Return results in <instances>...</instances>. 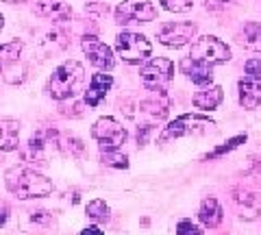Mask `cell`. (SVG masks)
<instances>
[{
	"label": "cell",
	"instance_id": "cell-1",
	"mask_svg": "<svg viewBox=\"0 0 261 235\" xmlns=\"http://www.w3.org/2000/svg\"><path fill=\"white\" fill-rule=\"evenodd\" d=\"M170 105L172 102H170L168 92H150V96H146V98L130 96L124 102H120V111H124V116L137 126L154 128L168 118Z\"/></svg>",
	"mask_w": 261,
	"mask_h": 235
},
{
	"label": "cell",
	"instance_id": "cell-2",
	"mask_svg": "<svg viewBox=\"0 0 261 235\" xmlns=\"http://www.w3.org/2000/svg\"><path fill=\"white\" fill-rule=\"evenodd\" d=\"M5 188L9 190L15 198L31 200V198H46L50 196L55 185L42 172L24 166H13L5 172Z\"/></svg>",
	"mask_w": 261,
	"mask_h": 235
},
{
	"label": "cell",
	"instance_id": "cell-3",
	"mask_svg": "<svg viewBox=\"0 0 261 235\" xmlns=\"http://www.w3.org/2000/svg\"><path fill=\"white\" fill-rule=\"evenodd\" d=\"M83 81H85V70L79 61L70 59V61H63L59 68L53 70L50 79H48V85H46V92L53 100H68V98H74V96L81 92L83 87Z\"/></svg>",
	"mask_w": 261,
	"mask_h": 235
},
{
	"label": "cell",
	"instance_id": "cell-4",
	"mask_svg": "<svg viewBox=\"0 0 261 235\" xmlns=\"http://www.w3.org/2000/svg\"><path fill=\"white\" fill-rule=\"evenodd\" d=\"M209 131H216V120L200 116V113H183V116L174 118L168 126H163V131L159 135V144H166L170 140H178V137L205 135Z\"/></svg>",
	"mask_w": 261,
	"mask_h": 235
},
{
	"label": "cell",
	"instance_id": "cell-5",
	"mask_svg": "<svg viewBox=\"0 0 261 235\" xmlns=\"http://www.w3.org/2000/svg\"><path fill=\"white\" fill-rule=\"evenodd\" d=\"M24 42L13 39V42L0 44V76L9 85H20L29 76V68L22 61Z\"/></svg>",
	"mask_w": 261,
	"mask_h": 235
},
{
	"label": "cell",
	"instance_id": "cell-6",
	"mask_svg": "<svg viewBox=\"0 0 261 235\" xmlns=\"http://www.w3.org/2000/svg\"><path fill=\"white\" fill-rule=\"evenodd\" d=\"M190 59L202 63L207 68H216L220 63H226L231 61V48H228L222 39H218L216 35H202L198 39L192 42V48H190Z\"/></svg>",
	"mask_w": 261,
	"mask_h": 235
},
{
	"label": "cell",
	"instance_id": "cell-7",
	"mask_svg": "<svg viewBox=\"0 0 261 235\" xmlns=\"http://www.w3.org/2000/svg\"><path fill=\"white\" fill-rule=\"evenodd\" d=\"M116 53L128 66H140V63H144L152 55V44H150V39L142 33L122 31L116 37Z\"/></svg>",
	"mask_w": 261,
	"mask_h": 235
},
{
	"label": "cell",
	"instance_id": "cell-8",
	"mask_svg": "<svg viewBox=\"0 0 261 235\" xmlns=\"http://www.w3.org/2000/svg\"><path fill=\"white\" fill-rule=\"evenodd\" d=\"M140 79L148 92H168L170 81L174 79V63L166 57H154L140 68Z\"/></svg>",
	"mask_w": 261,
	"mask_h": 235
},
{
	"label": "cell",
	"instance_id": "cell-9",
	"mask_svg": "<svg viewBox=\"0 0 261 235\" xmlns=\"http://www.w3.org/2000/svg\"><path fill=\"white\" fill-rule=\"evenodd\" d=\"M92 137L98 142V148L100 150H118V148H122V144H126L128 131L116 118L105 116V118H98L94 122Z\"/></svg>",
	"mask_w": 261,
	"mask_h": 235
},
{
	"label": "cell",
	"instance_id": "cell-10",
	"mask_svg": "<svg viewBox=\"0 0 261 235\" xmlns=\"http://www.w3.org/2000/svg\"><path fill=\"white\" fill-rule=\"evenodd\" d=\"M116 24L118 27H126V24H148L157 20V9H154L152 0H122L116 7Z\"/></svg>",
	"mask_w": 261,
	"mask_h": 235
},
{
	"label": "cell",
	"instance_id": "cell-11",
	"mask_svg": "<svg viewBox=\"0 0 261 235\" xmlns=\"http://www.w3.org/2000/svg\"><path fill=\"white\" fill-rule=\"evenodd\" d=\"M196 33H198V27L194 22H168L159 29L157 39L166 48H183L196 39Z\"/></svg>",
	"mask_w": 261,
	"mask_h": 235
},
{
	"label": "cell",
	"instance_id": "cell-12",
	"mask_svg": "<svg viewBox=\"0 0 261 235\" xmlns=\"http://www.w3.org/2000/svg\"><path fill=\"white\" fill-rule=\"evenodd\" d=\"M81 48H83V53L87 55L89 63L100 72H109L116 66V55H113V50L105 42H100L96 35H83Z\"/></svg>",
	"mask_w": 261,
	"mask_h": 235
},
{
	"label": "cell",
	"instance_id": "cell-13",
	"mask_svg": "<svg viewBox=\"0 0 261 235\" xmlns=\"http://www.w3.org/2000/svg\"><path fill=\"white\" fill-rule=\"evenodd\" d=\"M231 202L240 220L252 222L261 216V196L248 188H233L231 190Z\"/></svg>",
	"mask_w": 261,
	"mask_h": 235
},
{
	"label": "cell",
	"instance_id": "cell-14",
	"mask_svg": "<svg viewBox=\"0 0 261 235\" xmlns=\"http://www.w3.org/2000/svg\"><path fill=\"white\" fill-rule=\"evenodd\" d=\"M33 11H35L39 18L53 20L57 24L70 22V18H72V7L65 3V0H37Z\"/></svg>",
	"mask_w": 261,
	"mask_h": 235
},
{
	"label": "cell",
	"instance_id": "cell-15",
	"mask_svg": "<svg viewBox=\"0 0 261 235\" xmlns=\"http://www.w3.org/2000/svg\"><path fill=\"white\" fill-rule=\"evenodd\" d=\"M238 100L244 109H257L261 105V79L244 76L238 81Z\"/></svg>",
	"mask_w": 261,
	"mask_h": 235
},
{
	"label": "cell",
	"instance_id": "cell-16",
	"mask_svg": "<svg viewBox=\"0 0 261 235\" xmlns=\"http://www.w3.org/2000/svg\"><path fill=\"white\" fill-rule=\"evenodd\" d=\"M113 87V76L107 74V72H98V74L92 76V81H89V87L85 92V105L87 107H98L105 96H107L111 92Z\"/></svg>",
	"mask_w": 261,
	"mask_h": 235
},
{
	"label": "cell",
	"instance_id": "cell-17",
	"mask_svg": "<svg viewBox=\"0 0 261 235\" xmlns=\"http://www.w3.org/2000/svg\"><path fill=\"white\" fill-rule=\"evenodd\" d=\"M224 100V90L222 85H202L198 92L192 96V105L200 111H214L218 109Z\"/></svg>",
	"mask_w": 261,
	"mask_h": 235
},
{
	"label": "cell",
	"instance_id": "cell-18",
	"mask_svg": "<svg viewBox=\"0 0 261 235\" xmlns=\"http://www.w3.org/2000/svg\"><path fill=\"white\" fill-rule=\"evenodd\" d=\"M198 220L205 229H218L224 220V209L220 205V200L216 196H207L202 198L200 207H198Z\"/></svg>",
	"mask_w": 261,
	"mask_h": 235
},
{
	"label": "cell",
	"instance_id": "cell-19",
	"mask_svg": "<svg viewBox=\"0 0 261 235\" xmlns=\"http://www.w3.org/2000/svg\"><path fill=\"white\" fill-rule=\"evenodd\" d=\"M20 148V122L13 118H0V152Z\"/></svg>",
	"mask_w": 261,
	"mask_h": 235
},
{
	"label": "cell",
	"instance_id": "cell-20",
	"mask_svg": "<svg viewBox=\"0 0 261 235\" xmlns=\"http://www.w3.org/2000/svg\"><path fill=\"white\" fill-rule=\"evenodd\" d=\"M178 68H181V72L192 81V83L196 85H209L211 81H214V68H207L202 66V63L190 59V57H185V59H181V63H178Z\"/></svg>",
	"mask_w": 261,
	"mask_h": 235
},
{
	"label": "cell",
	"instance_id": "cell-21",
	"mask_svg": "<svg viewBox=\"0 0 261 235\" xmlns=\"http://www.w3.org/2000/svg\"><path fill=\"white\" fill-rule=\"evenodd\" d=\"M238 42L242 48H246V50L261 53V24L259 22H246L238 35Z\"/></svg>",
	"mask_w": 261,
	"mask_h": 235
},
{
	"label": "cell",
	"instance_id": "cell-22",
	"mask_svg": "<svg viewBox=\"0 0 261 235\" xmlns=\"http://www.w3.org/2000/svg\"><path fill=\"white\" fill-rule=\"evenodd\" d=\"M246 140H248V135H246V133H240V135H235V137H231V140H226L224 144L216 146L214 150L205 152V155L200 157V161H216V159H220V157L228 155V152H233L235 148H240L242 144H246Z\"/></svg>",
	"mask_w": 261,
	"mask_h": 235
},
{
	"label": "cell",
	"instance_id": "cell-23",
	"mask_svg": "<svg viewBox=\"0 0 261 235\" xmlns=\"http://www.w3.org/2000/svg\"><path fill=\"white\" fill-rule=\"evenodd\" d=\"M87 218L96 224H107L111 220V207L102 198H94L87 202Z\"/></svg>",
	"mask_w": 261,
	"mask_h": 235
},
{
	"label": "cell",
	"instance_id": "cell-24",
	"mask_svg": "<svg viewBox=\"0 0 261 235\" xmlns=\"http://www.w3.org/2000/svg\"><path fill=\"white\" fill-rule=\"evenodd\" d=\"M59 152L61 155H68V157H83L85 155V146L83 142L74 135H63L59 133Z\"/></svg>",
	"mask_w": 261,
	"mask_h": 235
},
{
	"label": "cell",
	"instance_id": "cell-25",
	"mask_svg": "<svg viewBox=\"0 0 261 235\" xmlns=\"http://www.w3.org/2000/svg\"><path fill=\"white\" fill-rule=\"evenodd\" d=\"M100 164L105 168H113V170H128L130 161H128V155H124L118 148V150H100Z\"/></svg>",
	"mask_w": 261,
	"mask_h": 235
},
{
	"label": "cell",
	"instance_id": "cell-26",
	"mask_svg": "<svg viewBox=\"0 0 261 235\" xmlns=\"http://www.w3.org/2000/svg\"><path fill=\"white\" fill-rule=\"evenodd\" d=\"M159 3L170 13H187L194 7V0H159Z\"/></svg>",
	"mask_w": 261,
	"mask_h": 235
},
{
	"label": "cell",
	"instance_id": "cell-27",
	"mask_svg": "<svg viewBox=\"0 0 261 235\" xmlns=\"http://www.w3.org/2000/svg\"><path fill=\"white\" fill-rule=\"evenodd\" d=\"M176 235H202V226H198L196 222H192L190 218H185V220H178V224H176Z\"/></svg>",
	"mask_w": 261,
	"mask_h": 235
},
{
	"label": "cell",
	"instance_id": "cell-28",
	"mask_svg": "<svg viewBox=\"0 0 261 235\" xmlns=\"http://www.w3.org/2000/svg\"><path fill=\"white\" fill-rule=\"evenodd\" d=\"M244 72H246V76L261 79V57H257V59H248L246 63H244Z\"/></svg>",
	"mask_w": 261,
	"mask_h": 235
},
{
	"label": "cell",
	"instance_id": "cell-29",
	"mask_svg": "<svg viewBox=\"0 0 261 235\" xmlns=\"http://www.w3.org/2000/svg\"><path fill=\"white\" fill-rule=\"evenodd\" d=\"M205 3V9L207 11H222L224 7H228L233 0H202Z\"/></svg>",
	"mask_w": 261,
	"mask_h": 235
},
{
	"label": "cell",
	"instance_id": "cell-30",
	"mask_svg": "<svg viewBox=\"0 0 261 235\" xmlns=\"http://www.w3.org/2000/svg\"><path fill=\"white\" fill-rule=\"evenodd\" d=\"M81 235H105V231L98 224H92V226H85V229L81 231Z\"/></svg>",
	"mask_w": 261,
	"mask_h": 235
},
{
	"label": "cell",
	"instance_id": "cell-31",
	"mask_svg": "<svg viewBox=\"0 0 261 235\" xmlns=\"http://www.w3.org/2000/svg\"><path fill=\"white\" fill-rule=\"evenodd\" d=\"M7 220H9V207L7 205H0V229L7 224Z\"/></svg>",
	"mask_w": 261,
	"mask_h": 235
},
{
	"label": "cell",
	"instance_id": "cell-32",
	"mask_svg": "<svg viewBox=\"0 0 261 235\" xmlns=\"http://www.w3.org/2000/svg\"><path fill=\"white\" fill-rule=\"evenodd\" d=\"M3 27H5V15L0 13V31H3Z\"/></svg>",
	"mask_w": 261,
	"mask_h": 235
}]
</instances>
